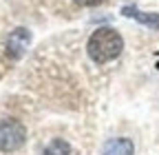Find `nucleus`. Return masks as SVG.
<instances>
[{"mask_svg": "<svg viewBox=\"0 0 159 155\" xmlns=\"http://www.w3.org/2000/svg\"><path fill=\"white\" fill-rule=\"evenodd\" d=\"M27 140V129L22 126V122L5 118L0 120V151L2 153H11L18 151Z\"/></svg>", "mask_w": 159, "mask_h": 155, "instance_id": "f03ea898", "label": "nucleus"}, {"mask_svg": "<svg viewBox=\"0 0 159 155\" xmlns=\"http://www.w3.org/2000/svg\"><path fill=\"white\" fill-rule=\"evenodd\" d=\"M77 5H82V7H95V5H99L102 0H75Z\"/></svg>", "mask_w": 159, "mask_h": 155, "instance_id": "0eeeda50", "label": "nucleus"}, {"mask_svg": "<svg viewBox=\"0 0 159 155\" xmlns=\"http://www.w3.org/2000/svg\"><path fill=\"white\" fill-rule=\"evenodd\" d=\"M71 153V146L64 142V140H53L44 151H42V155H69Z\"/></svg>", "mask_w": 159, "mask_h": 155, "instance_id": "423d86ee", "label": "nucleus"}, {"mask_svg": "<svg viewBox=\"0 0 159 155\" xmlns=\"http://www.w3.org/2000/svg\"><path fill=\"white\" fill-rule=\"evenodd\" d=\"M122 13L126 16V18H133V20H137V22H142L144 27H148V29H155V31H159V13H148V11H139L137 7H124L122 9Z\"/></svg>", "mask_w": 159, "mask_h": 155, "instance_id": "20e7f679", "label": "nucleus"}, {"mask_svg": "<svg viewBox=\"0 0 159 155\" xmlns=\"http://www.w3.org/2000/svg\"><path fill=\"white\" fill-rule=\"evenodd\" d=\"M29 42H31V33L25 29V27H18V29H13L11 33H9V38H7V55L9 58H20L25 51H27V47H29Z\"/></svg>", "mask_w": 159, "mask_h": 155, "instance_id": "7ed1b4c3", "label": "nucleus"}, {"mask_svg": "<svg viewBox=\"0 0 159 155\" xmlns=\"http://www.w3.org/2000/svg\"><path fill=\"white\" fill-rule=\"evenodd\" d=\"M124 49V40L115 29L111 27H102V29H95L93 35L89 38L86 42V51L91 55V60L97 62V64H104V62H111L122 53Z\"/></svg>", "mask_w": 159, "mask_h": 155, "instance_id": "f257e3e1", "label": "nucleus"}, {"mask_svg": "<svg viewBox=\"0 0 159 155\" xmlns=\"http://www.w3.org/2000/svg\"><path fill=\"white\" fill-rule=\"evenodd\" d=\"M135 153V146L130 140L126 138H115V140H108L104 144V151L102 155H133Z\"/></svg>", "mask_w": 159, "mask_h": 155, "instance_id": "39448f33", "label": "nucleus"}]
</instances>
